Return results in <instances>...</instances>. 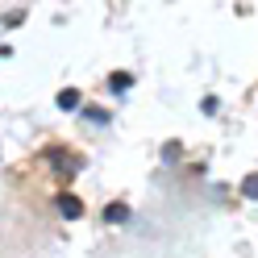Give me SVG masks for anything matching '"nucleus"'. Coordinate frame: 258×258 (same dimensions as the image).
I'll list each match as a JSON object with an SVG mask.
<instances>
[{
    "label": "nucleus",
    "instance_id": "obj_1",
    "mask_svg": "<svg viewBox=\"0 0 258 258\" xmlns=\"http://www.w3.org/2000/svg\"><path fill=\"white\" fill-rule=\"evenodd\" d=\"M58 213L67 217V221H75L79 213H84V204H79V200L71 196V191H62V196H58Z\"/></svg>",
    "mask_w": 258,
    "mask_h": 258
},
{
    "label": "nucleus",
    "instance_id": "obj_2",
    "mask_svg": "<svg viewBox=\"0 0 258 258\" xmlns=\"http://www.w3.org/2000/svg\"><path fill=\"white\" fill-rule=\"evenodd\" d=\"M104 221H112V225L129 221V208H125V204H108V208H104Z\"/></svg>",
    "mask_w": 258,
    "mask_h": 258
},
{
    "label": "nucleus",
    "instance_id": "obj_3",
    "mask_svg": "<svg viewBox=\"0 0 258 258\" xmlns=\"http://www.w3.org/2000/svg\"><path fill=\"white\" fill-rule=\"evenodd\" d=\"M129 84H134L129 75H112V79H108V88H112V92H129Z\"/></svg>",
    "mask_w": 258,
    "mask_h": 258
},
{
    "label": "nucleus",
    "instance_id": "obj_4",
    "mask_svg": "<svg viewBox=\"0 0 258 258\" xmlns=\"http://www.w3.org/2000/svg\"><path fill=\"white\" fill-rule=\"evenodd\" d=\"M58 108H79V92H62L58 96Z\"/></svg>",
    "mask_w": 258,
    "mask_h": 258
},
{
    "label": "nucleus",
    "instance_id": "obj_5",
    "mask_svg": "<svg viewBox=\"0 0 258 258\" xmlns=\"http://www.w3.org/2000/svg\"><path fill=\"white\" fill-rule=\"evenodd\" d=\"M241 196H250V200H258V175H250V179L241 183Z\"/></svg>",
    "mask_w": 258,
    "mask_h": 258
},
{
    "label": "nucleus",
    "instance_id": "obj_6",
    "mask_svg": "<svg viewBox=\"0 0 258 258\" xmlns=\"http://www.w3.org/2000/svg\"><path fill=\"white\" fill-rule=\"evenodd\" d=\"M84 117H88V121H96V125H104V121H108V112H100V108H88Z\"/></svg>",
    "mask_w": 258,
    "mask_h": 258
},
{
    "label": "nucleus",
    "instance_id": "obj_7",
    "mask_svg": "<svg viewBox=\"0 0 258 258\" xmlns=\"http://www.w3.org/2000/svg\"><path fill=\"white\" fill-rule=\"evenodd\" d=\"M21 21H25V13H21V9H13L9 17H5V25H21Z\"/></svg>",
    "mask_w": 258,
    "mask_h": 258
}]
</instances>
